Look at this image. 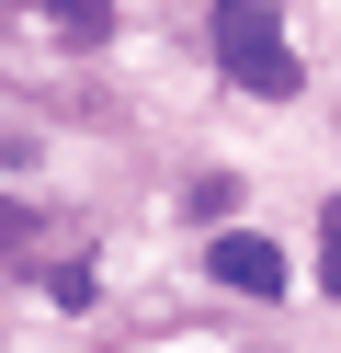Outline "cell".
Returning <instances> with one entry per match:
<instances>
[{"mask_svg":"<svg viewBox=\"0 0 341 353\" xmlns=\"http://www.w3.org/2000/svg\"><path fill=\"white\" fill-rule=\"evenodd\" d=\"M216 57H227V80H239V92H262V103H285L296 80V46H285V12H262V0H227L216 12Z\"/></svg>","mask_w":341,"mask_h":353,"instance_id":"cell-1","label":"cell"},{"mask_svg":"<svg viewBox=\"0 0 341 353\" xmlns=\"http://www.w3.org/2000/svg\"><path fill=\"white\" fill-rule=\"evenodd\" d=\"M216 285H239V296H285V251H273L262 228H227V239H216Z\"/></svg>","mask_w":341,"mask_h":353,"instance_id":"cell-2","label":"cell"},{"mask_svg":"<svg viewBox=\"0 0 341 353\" xmlns=\"http://www.w3.org/2000/svg\"><path fill=\"white\" fill-rule=\"evenodd\" d=\"M45 251V216L34 205H12V194H0V262H34Z\"/></svg>","mask_w":341,"mask_h":353,"instance_id":"cell-3","label":"cell"},{"mask_svg":"<svg viewBox=\"0 0 341 353\" xmlns=\"http://www.w3.org/2000/svg\"><path fill=\"white\" fill-rule=\"evenodd\" d=\"M45 23H57L68 46H103V34H114V12H103V0H68V12H45Z\"/></svg>","mask_w":341,"mask_h":353,"instance_id":"cell-4","label":"cell"},{"mask_svg":"<svg viewBox=\"0 0 341 353\" xmlns=\"http://www.w3.org/2000/svg\"><path fill=\"white\" fill-rule=\"evenodd\" d=\"M318 285H330V296H341V194H330V205H318Z\"/></svg>","mask_w":341,"mask_h":353,"instance_id":"cell-5","label":"cell"},{"mask_svg":"<svg viewBox=\"0 0 341 353\" xmlns=\"http://www.w3.org/2000/svg\"><path fill=\"white\" fill-rule=\"evenodd\" d=\"M12 160H23V125H0V171H12Z\"/></svg>","mask_w":341,"mask_h":353,"instance_id":"cell-6","label":"cell"}]
</instances>
